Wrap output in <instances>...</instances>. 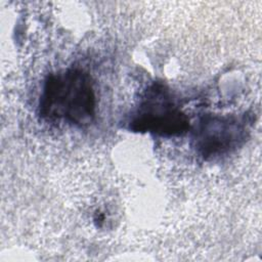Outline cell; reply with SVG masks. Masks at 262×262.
Returning <instances> with one entry per match:
<instances>
[{
	"mask_svg": "<svg viewBox=\"0 0 262 262\" xmlns=\"http://www.w3.org/2000/svg\"><path fill=\"white\" fill-rule=\"evenodd\" d=\"M95 106V93L90 76L79 69H68L47 77L40 98L39 113L46 120H63L84 127L93 122Z\"/></svg>",
	"mask_w": 262,
	"mask_h": 262,
	"instance_id": "cell-1",
	"label": "cell"
},
{
	"mask_svg": "<svg viewBox=\"0 0 262 262\" xmlns=\"http://www.w3.org/2000/svg\"><path fill=\"white\" fill-rule=\"evenodd\" d=\"M247 132L244 120L232 116H206L194 132V147L205 160L215 159L242 145Z\"/></svg>",
	"mask_w": 262,
	"mask_h": 262,
	"instance_id": "cell-3",
	"label": "cell"
},
{
	"mask_svg": "<svg viewBox=\"0 0 262 262\" xmlns=\"http://www.w3.org/2000/svg\"><path fill=\"white\" fill-rule=\"evenodd\" d=\"M130 129L162 136H178L188 131L189 119L175 104L166 86L155 83L145 91L130 122Z\"/></svg>",
	"mask_w": 262,
	"mask_h": 262,
	"instance_id": "cell-2",
	"label": "cell"
}]
</instances>
